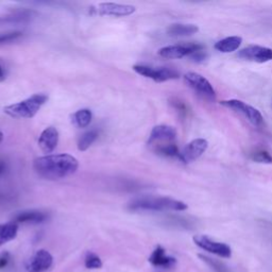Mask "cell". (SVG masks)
I'll use <instances>...</instances> for the list:
<instances>
[{"instance_id":"5b68a950","label":"cell","mask_w":272,"mask_h":272,"mask_svg":"<svg viewBox=\"0 0 272 272\" xmlns=\"http://www.w3.org/2000/svg\"><path fill=\"white\" fill-rule=\"evenodd\" d=\"M133 70L140 76H144L158 83L174 80L180 77V73L170 67H153L149 66V65L138 64L134 65Z\"/></svg>"},{"instance_id":"f1b7e54d","label":"cell","mask_w":272,"mask_h":272,"mask_svg":"<svg viewBox=\"0 0 272 272\" xmlns=\"http://www.w3.org/2000/svg\"><path fill=\"white\" fill-rule=\"evenodd\" d=\"M10 261V254L8 252L0 254V269H4Z\"/></svg>"},{"instance_id":"30bf717a","label":"cell","mask_w":272,"mask_h":272,"mask_svg":"<svg viewBox=\"0 0 272 272\" xmlns=\"http://www.w3.org/2000/svg\"><path fill=\"white\" fill-rule=\"evenodd\" d=\"M209 148V142L204 138H196L187 144L181 151L180 161L184 164H190L199 158Z\"/></svg>"},{"instance_id":"f546056e","label":"cell","mask_w":272,"mask_h":272,"mask_svg":"<svg viewBox=\"0 0 272 272\" xmlns=\"http://www.w3.org/2000/svg\"><path fill=\"white\" fill-rule=\"evenodd\" d=\"M6 79V73L4 70V67L0 65V82H3Z\"/></svg>"},{"instance_id":"484cf974","label":"cell","mask_w":272,"mask_h":272,"mask_svg":"<svg viewBox=\"0 0 272 272\" xmlns=\"http://www.w3.org/2000/svg\"><path fill=\"white\" fill-rule=\"evenodd\" d=\"M252 159L260 164H272V155L266 150H259L252 154Z\"/></svg>"},{"instance_id":"ac0fdd59","label":"cell","mask_w":272,"mask_h":272,"mask_svg":"<svg viewBox=\"0 0 272 272\" xmlns=\"http://www.w3.org/2000/svg\"><path fill=\"white\" fill-rule=\"evenodd\" d=\"M48 218L46 213L41 211H25L18 213L15 217V223H42Z\"/></svg>"},{"instance_id":"4fadbf2b","label":"cell","mask_w":272,"mask_h":272,"mask_svg":"<svg viewBox=\"0 0 272 272\" xmlns=\"http://www.w3.org/2000/svg\"><path fill=\"white\" fill-rule=\"evenodd\" d=\"M36 15L37 13L33 10H27V9L15 10L7 15L0 16V27L29 23L34 20Z\"/></svg>"},{"instance_id":"7402d4cb","label":"cell","mask_w":272,"mask_h":272,"mask_svg":"<svg viewBox=\"0 0 272 272\" xmlns=\"http://www.w3.org/2000/svg\"><path fill=\"white\" fill-rule=\"evenodd\" d=\"M93 118L92 111L88 109H82L77 111L76 113L72 115V123L78 128H86L89 126Z\"/></svg>"},{"instance_id":"7a4b0ae2","label":"cell","mask_w":272,"mask_h":272,"mask_svg":"<svg viewBox=\"0 0 272 272\" xmlns=\"http://www.w3.org/2000/svg\"><path fill=\"white\" fill-rule=\"evenodd\" d=\"M129 209L132 211H176L181 212L189 209L186 203L180 200H175L169 197H143L129 204Z\"/></svg>"},{"instance_id":"ba28073f","label":"cell","mask_w":272,"mask_h":272,"mask_svg":"<svg viewBox=\"0 0 272 272\" xmlns=\"http://www.w3.org/2000/svg\"><path fill=\"white\" fill-rule=\"evenodd\" d=\"M193 240L199 248L213 253L215 255H218L223 258H230L232 256V249L227 243L213 240L205 235L194 236Z\"/></svg>"},{"instance_id":"277c9868","label":"cell","mask_w":272,"mask_h":272,"mask_svg":"<svg viewBox=\"0 0 272 272\" xmlns=\"http://www.w3.org/2000/svg\"><path fill=\"white\" fill-rule=\"evenodd\" d=\"M184 81L197 95H199L205 100L215 101L216 92L210 81L198 72H187L184 74Z\"/></svg>"},{"instance_id":"2e32d148","label":"cell","mask_w":272,"mask_h":272,"mask_svg":"<svg viewBox=\"0 0 272 272\" xmlns=\"http://www.w3.org/2000/svg\"><path fill=\"white\" fill-rule=\"evenodd\" d=\"M149 261L155 267L171 268L176 264V259L172 256H168L163 247L157 246L152 254L149 257Z\"/></svg>"},{"instance_id":"8992f818","label":"cell","mask_w":272,"mask_h":272,"mask_svg":"<svg viewBox=\"0 0 272 272\" xmlns=\"http://www.w3.org/2000/svg\"><path fill=\"white\" fill-rule=\"evenodd\" d=\"M220 105L228 109L234 110L235 112H237V113H240L241 115L245 116L253 126L260 127L264 124V117H262L260 112L257 109L253 108L250 105H247L246 102H243L241 100L238 99L222 100L220 101Z\"/></svg>"},{"instance_id":"d6986e66","label":"cell","mask_w":272,"mask_h":272,"mask_svg":"<svg viewBox=\"0 0 272 272\" xmlns=\"http://www.w3.org/2000/svg\"><path fill=\"white\" fill-rule=\"evenodd\" d=\"M242 43L240 36H229L226 39H222L215 44V49L222 53H230L236 51Z\"/></svg>"},{"instance_id":"9c48e42d","label":"cell","mask_w":272,"mask_h":272,"mask_svg":"<svg viewBox=\"0 0 272 272\" xmlns=\"http://www.w3.org/2000/svg\"><path fill=\"white\" fill-rule=\"evenodd\" d=\"M238 58L250 62L266 63L272 61V49L264 46L250 45L238 51Z\"/></svg>"},{"instance_id":"603a6c76","label":"cell","mask_w":272,"mask_h":272,"mask_svg":"<svg viewBox=\"0 0 272 272\" xmlns=\"http://www.w3.org/2000/svg\"><path fill=\"white\" fill-rule=\"evenodd\" d=\"M98 138V132L96 130H89L83 133L78 140V149L80 151H86V150L96 142Z\"/></svg>"},{"instance_id":"9a60e30c","label":"cell","mask_w":272,"mask_h":272,"mask_svg":"<svg viewBox=\"0 0 272 272\" xmlns=\"http://www.w3.org/2000/svg\"><path fill=\"white\" fill-rule=\"evenodd\" d=\"M53 262L52 255L48 251L40 250L35 253L29 264L30 272H45L48 270Z\"/></svg>"},{"instance_id":"6da1fadb","label":"cell","mask_w":272,"mask_h":272,"mask_svg":"<svg viewBox=\"0 0 272 272\" xmlns=\"http://www.w3.org/2000/svg\"><path fill=\"white\" fill-rule=\"evenodd\" d=\"M35 172L46 180L65 179L78 170V159L66 153L47 154L37 157L33 162Z\"/></svg>"},{"instance_id":"7c38bea8","label":"cell","mask_w":272,"mask_h":272,"mask_svg":"<svg viewBox=\"0 0 272 272\" xmlns=\"http://www.w3.org/2000/svg\"><path fill=\"white\" fill-rule=\"evenodd\" d=\"M136 11L134 6L120 5L114 3H101L97 6V12L103 16L125 17L133 14Z\"/></svg>"},{"instance_id":"3957f363","label":"cell","mask_w":272,"mask_h":272,"mask_svg":"<svg viewBox=\"0 0 272 272\" xmlns=\"http://www.w3.org/2000/svg\"><path fill=\"white\" fill-rule=\"evenodd\" d=\"M48 100V96L45 94H34L31 97L27 98L14 105L7 106L4 108V112L12 118H32L34 117L41 108Z\"/></svg>"},{"instance_id":"ffe728a7","label":"cell","mask_w":272,"mask_h":272,"mask_svg":"<svg viewBox=\"0 0 272 272\" xmlns=\"http://www.w3.org/2000/svg\"><path fill=\"white\" fill-rule=\"evenodd\" d=\"M18 226L15 222L0 224V247L13 240L17 236Z\"/></svg>"},{"instance_id":"5bb4252c","label":"cell","mask_w":272,"mask_h":272,"mask_svg":"<svg viewBox=\"0 0 272 272\" xmlns=\"http://www.w3.org/2000/svg\"><path fill=\"white\" fill-rule=\"evenodd\" d=\"M59 131L54 127H48L46 128L40 135L39 138V147L41 148L42 151L46 153H51L54 151V149L57 148L59 143Z\"/></svg>"},{"instance_id":"52a82bcc","label":"cell","mask_w":272,"mask_h":272,"mask_svg":"<svg viewBox=\"0 0 272 272\" xmlns=\"http://www.w3.org/2000/svg\"><path fill=\"white\" fill-rule=\"evenodd\" d=\"M204 47L198 43H184L177 45L165 46L157 51L159 57L165 59H182L190 57L194 52L203 49Z\"/></svg>"},{"instance_id":"4316f807","label":"cell","mask_w":272,"mask_h":272,"mask_svg":"<svg viewBox=\"0 0 272 272\" xmlns=\"http://www.w3.org/2000/svg\"><path fill=\"white\" fill-rule=\"evenodd\" d=\"M85 267L88 269H99L102 267V261L95 253L88 252L85 257Z\"/></svg>"},{"instance_id":"d4e9b609","label":"cell","mask_w":272,"mask_h":272,"mask_svg":"<svg viewBox=\"0 0 272 272\" xmlns=\"http://www.w3.org/2000/svg\"><path fill=\"white\" fill-rule=\"evenodd\" d=\"M199 257L202 258V260L205 261L206 264L210 265L215 272H229L228 267L224 264H222L221 261H218V260L210 258L208 256H204V255H201V254H199Z\"/></svg>"},{"instance_id":"4dcf8cb0","label":"cell","mask_w":272,"mask_h":272,"mask_svg":"<svg viewBox=\"0 0 272 272\" xmlns=\"http://www.w3.org/2000/svg\"><path fill=\"white\" fill-rule=\"evenodd\" d=\"M5 164L3 162H0V174H2L5 171Z\"/></svg>"},{"instance_id":"44dd1931","label":"cell","mask_w":272,"mask_h":272,"mask_svg":"<svg viewBox=\"0 0 272 272\" xmlns=\"http://www.w3.org/2000/svg\"><path fill=\"white\" fill-rule=\"evenodd\" d=\"M154 151L162 156L176 157L179 159L181 158V151L174 143H167L154 146Z\"/></svg>"},{"instance_id":"cb8c5ba5","label":"cell","mask_w":272,"mask_h":272,"mask_svg":"<svg viewBox=\"0 0 272 272\" xmlns=\"http://www.w3.org/2000/svg\"><path fill=\"white\" fill-rule=\"evenodd\" d=\"M24 35L22 31H7L0 33V45L13 43L17 40H20Z\"/></svg>"},{"instance_id":"1f68e13d","label":"cell","mask_w":272,"mask_h":272,"mask_svg":"<svg viewBox=\"0 0 272 272\" xmlns=\"http://www.w3.org/2000/svg\"><path fill=\"white\" fill-rule=\"evenodd\" d=\"M3 140H4V134L2 132H0V143H2Z\"/></svg>"},{"instance_id":"83f0119b","label":"cell","mask_w":272,"mask_h":272,"mask_svg":"<svg viewBox=\"0 0 272 272\" xmlns=\"http://www.w3.org/2000/svg\"><path fill=\"white\" fill-rule=\"evenodd\" d=\"M206 58H208V54H206V52L204 51V48L196 51L190 55V59L196 63H202L206 60Z\"/></svg>"},{"instance_id":"e0dca14e","label":"cell","mask_w":272,"mask_h":272,"mask_svg":"<svg viewBox=\"0 0 272 272\" xmlns=\"http://www.w3.org/2000/svg\"><path fill=\"white\" fill-rule=\"evenodd\" d=\"M199 31V27L194 24H173L167 28V34L172 37L190 36Z\"/></svg>"},{"instance_id":"8fae6325","label":"cell","mask_w":272,"mask_h":272,"mask_svg":"<svg viewBox=\"0 0 272 272\" xmlns=\"http://www.w3.org/2000/svg\"><path fill=\"white\" fill-rule=\"evenodd\" d=\"M176 137V131L173 127L167 125L155 126L149 135L148 145L157 146L167 143H173Z\"/></svg>"}]
</instances>
